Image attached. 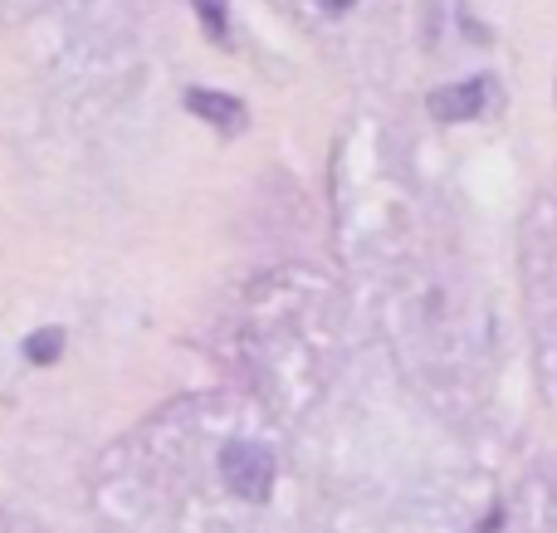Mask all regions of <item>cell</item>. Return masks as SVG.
<instances>
[{
  "instance_id": "1",
  "label": "cell",
  "mask_w": 557,
  "mask_h": 533,
  "mask_svg": "<svg viewBox=\"0 0 557 533\" xmlns=\"http://www.w3.org/2000/svg\"><path fill=\"white\" fill-rule=\"evenodd\" d=\"M221 475L231 485V495L250 499V505H264L274 489V460L260 441H231L221 450Z\"/></svg>"
},
{
  "instance_id": "2",
  "label": "cell",
  "mask_w": 557,
  "mask_h": 533,
  "mask_svg": "<svg viewBox=\"0 0 557 533\" xmlns=\"http://www.w3.org/2000/svg\"><path fill=\"white\" fill-rule=\"evenodd\" d=\"M484 98H490V78H465V84L435 88L425 108H431L435 123H465V117H474L484 108Z\"/></svg>"
},
{
  "instance_id": "3",
  "label": "cell",
  "mask_w": 557,
  "mask_h": 533,
  "mask_svg": "<svg viewBox=\"0 0 557 533\" xmlns=\"http://www.w3.org/2000/svg\"><path fill=\"white\" fill-rule=\"evenodd\" d=\"M186 113L206 117L211 127H221V133H235V127H245V103L231 94H215V88H186L182 94Z\"/></svg>"
},
{
  "instance_id": "4",
  "label": "cell",
  "mask_w": 557,
  "mask_h": 533,
  "mask_svg": "<svg viewBox=\"0 0 557 533\" xmlns=\"http://www.w3.org/2000/svg\"><path fill=\"white\" fill-rule=\"evenodd\" d=\"M196 20H201V29L215 39V45H225L231 39V5L225 0H191Z\"/></svg>"
},
{
  "instance_id": "5",
  "label": "cell",
  "mask_w": 557,
  "mask_h": 533,
  "mask_svg": "<svg viewBox=\"0 0 557 533\" xmlns=\"http://www.w3.org/2000/svg\"><path fill=\"white\" fill-rule=\"evenodd\" d=\"M59 352H64V333L59 329H39L25 338V358L39 362V368H49V362H59Z\"/></svg>"
},
{
  "instance_id": "6",
  "label": "cell",
  "mask_w": 557,
  "mask_h": 533,
  "mask_svg": "<svg viewBox=\"0 0 557 533\" xmlns=\"http://www.w3.org/2000/svg\"><path fill=\"white\" fill-rule=\"evenodd\" d=\"M323 10H333V15H343V10H352V0H318Z\"/></svg>"
}]
</instances>
